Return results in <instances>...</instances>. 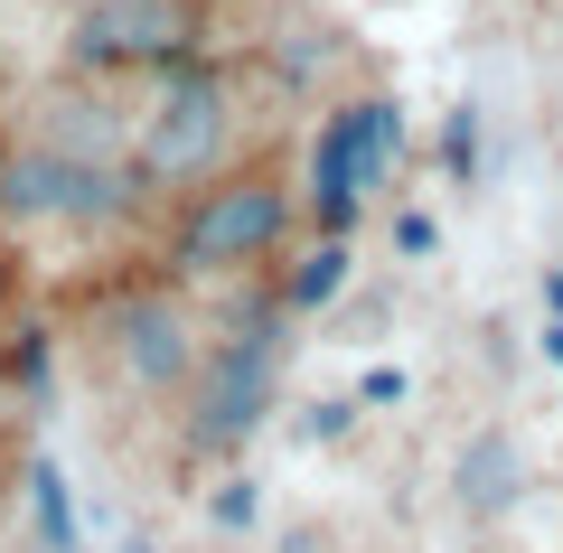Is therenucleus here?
Instances as JSON below:
<instances>
[{"label":"nucleus","mask_w":563,"mask_h":553,"mask_svg":"<svg viewBox=\"0 0 563 553\" xmlns=\"http://www.w3.org/2000/svg\"><path fill=\"white\" fill-rule=\"evenodd\" d=\"M291 178H282V159H244V169H217L198 178L179 198V217H169V273L188 281H225V273H254V263H273L282 244H291Z\"/></svg>","instance_id":"1"},{"label":"nucleus","mask_w":563,"mask_h":553,"mask_svg":"<svg viewBox=\"0 0 563 553\" xmlns=\"http://www.w3.org/2000/svg\"><path fill=\"white\" fill-rule=\"evenodd\" d=\"M225 141H235V76L217 57H179L161 66V95L132 122V178L151 198H169V188L188 198L198 178L225 169Z\"/></svg>","instance_id":"2"},{"label":"nucleus","mask_w":563,"mask_h":553,"mask_svg":"<svg viewBox=\"0 0 563 553\" xmlns=\"http://www.w3.org/2000/svg\"><path fill=\"white\" fill-rule=\"evenodd\" d=\"M151 198L132 178V159H95L66 151V141H20L0 151V225H122L132 207Z\"/></svg>","instance_id":"3"},{"label":"nucleus","mask_w":563,"mask_h":553,"mask_svg":"<svg viewBox=\"0 0 563 553\" xmlns=\"http://www.w3.org/2000/svg\"><path fill=\"white\" fill-rule=\"evenodd\" d=\"M395 159H404V103L395 95H357L339 113H320V141H310V217H320V235L357 225L366 188H385Z\"/></svg>","instance_id":"4"},{"label":"nucleus","mask_w":563,"mask_h":553,"mask_svg":"<svg viewBox=\"0 0 563 553\" xmlns=\"http://www.w3.org/2000/svg\"><path fill=\"white\" fill-rule=\"evenodd\" d=\"M207 10L198 0H85L66 29V66L76 76H132V66H179L198 57Z\"/></svg>","instance_id":"5"},{"label":"nucleus","mask_w":563,"mask_h":553,"mask_svg":"<svg viewBox=\"0 0 563 553\" xmlns=\"http://www.w3.org/2000/svg\"><path fill=\"white\" fill-rule=\"evenodd\" d=\"M282 319L291 310H263L217 356H198V376H188V451H225V441H244L263 422V395H273V366H282Z\"/></svg>","instance_id":"6"},{"label":"nucleus","mask_w":563,"mask_h":553,"mask_svg":"<svg viewBox=\"0 0 563 553\" xmlns=\"http://www.w3.org/2000/svg\"><path fill=\"white\" fill-rule=\"evenodd\" d=\"M113 356H122V376L141 395H188V376H198V329H188V310L169 291L122 300L113 310Z\"/></svg>","instance_id":"7"},{"label":"nucleus","mask_w":563,"mask_h":553,"mask_svg":"<svg viewBox=\"0 0 563 553\" xmlns=\"http://www.w3.org/2000/svg\"><path fill=\"white\" fill-rule=\"evenodd\" d=\"M347 263H357V254H347V235H320L301 263H291V281H282V310H291V319L329 310V300L347 291Z\"/></svg>","instance_id":"8"},{"label":"nucleus","mask_w":563,"mask_h":553,"mask_svg":"<svg viewBox=\"0 0 563 553\" xmlns=\"http://www.w3.org/2000/svg\"><path fill=\"white\" fill-rule=\"evenodd\" d=\"M461 497H479V507H507V497H517V451H507L498 432L461 460Z\"/></svg>","instance_id":"9"},{"label":"nucleus","mask_w":563,"mask_h":553,"mask_svg":"<svg viewBox=\"0 0 563 553\" xmlns=\"http://www.w3.org/2000/svg\"><path fill=\"white\" fill-rule=\"evenodd\" d=\"M29 488H38V534H47V544H76V507H66V478L57 469H47V460H38V469H29Z\"/></svg>","instance_id":"10"},{"label":"nucleus","mask_w":563,"mask_h":553,"mask_svg":"<svg viewBox=\"0 0 563 553\" xmlns=\"http://www.w3.org/2000/svg\"><path fill=\"white\" fill-rule=\"evenodd\" d=\"M451 169H479V113H470V103H461V113H451Z\"/></svg>","instance_id":"11"},{"label":"nucleus","mask_w":563,"mask_h":553,"mask_svg":"<svg viewBox=\"0 0 563 553\" xmlns=\"http://www.w3.org/2000/svg\"><path fill=\"white\" fill-rule=\"evenodd\" d=\"M347 413H357V403H320V413H301V441H339Z\"/></svg>","instance_id":"12"},{"label":"nucleus","mask_w":563,"mask_h":553,"mask_svg":"<svg viewBox=\"0 0 563 553\" xmlns=\"http://www.w3.org/2000/svg\"><path fill=\"white\" fill-rule=\"evenodd\" d=\"M217 526H254V478H235V488L217 497Z\"/></svg>","instance_id":"13"},{"label":"nucleus","mask_w":563,"mask_h":553,"mask_svg":"<svg viewBox=\"0 0 563 553\" xmlns=\"http://www.w3.org/2000/svg\"><path fill=\"white\" fill-rule=\"evenodd\" d=\"M357 403H404V376H395V366H376V376L357 385Z\"/></svg>","instance_id":"14"},{"label":"nucleus","mask_w":563,"mask_h":553,"mask_svg":"<svg viewBox=\"0 0 563 553\" xmlns=\"http://www.w3.org/2000/svg\"><path fill=\"white\" fill-rule=\"evenodd\" d=\"M544 356H554V366H563V310H554V329H544Z\"/></svg>","instance_id":"15"},{"label":"nucleus","mask_w":563,"mask_h":553,"mask_svg":"<svg viewBox=\"0 0 563 553\" xmlns=\"http://www.w3.org/2000/svg\"><path fill=\"white\" fill-rule=\"evenodd\" d=\"M76 10H85V0H76Z\"/></svg>","instance_id":"16"}]
</instances>
